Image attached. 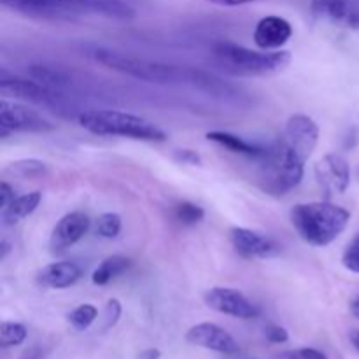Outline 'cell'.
I'll use <instances>...</instances> for the list:
<instances>
[{
	"mask_svg": "<svg viewBox=\"0 0 359 359\" xmlns=\"http://www.w3.org/2000/svg\"><path fill=\"white\" fill-rule=\"evenodd\" d=\"M90 56L100 65L123 74L126 77H133L137 81L154 84H189L193 88L214 95V97H235V88L224 83L214 74L205 70L189 69V67L170 65V63L151 62V60L137 58V56L125 55L107 48L90 49Z\"/></svg>",
	"mask_w": 359,
	"mask_h": 359,
	"instance_id": "1",
	"label": "cell"
},
{
	"mask_svg": "<svg viewBox=\"0 0 359 359\" xmlns=\"http://www.w3.org/2000/svg\"><path fill=\"white\" fill-rule=\"evenodd\" d=\"M307 160V156L279 135L272 146L266 147L265 154L256 160V184L266 195H286L302 182Z\"/></svg>",
	"mask_w": 359,
	"mask_h": 359,
	"instance_id": "2",
	"label": "cell"
},
{
	"mask_svg": "<svg viewBox=\"0 0 359 359\" xmlns=\"http://www.w3.org/2000/svg\"><path fill=\"white\" fill-rule=\"evenodd\" d=\"M2 6L44 20H70L79 14H98L112 20H132L135 9L123 0H0Z\"/></svg>",
	"mask_w": 359,
	"mask_h": 359,
	"instance_id": "3",
	"label": "cell"
},
{
	"mask_svg": "<svg viewBox=\"0 0 359 359\" xmlns=\"http://www.w3.org/2000/svg\"><path fill=\"white\" fill-rule=\"evenodd\" d=\"M290 217L302 241L314 248H326L344 233L349 224L351 214L335 203L309 202L294 205Z\"/></svg>",
	"mask_w": 359,
	"mask_h": 359,
	"instance_id": "4",
	"label": "cell"
},
{
	"mask_svg": "<svg viewBox=\"0 0 359 359\" xmlns=\"http://www.w3.org/2000/svg\"><path fill=\"white\" fill-rule=\"evenodd\" d=\"M79 125L86 132L100 137H125L146 142H165L167 133L142 116L130 112L111 111V109H95L79 114Z\"/></svg>",
	"mask_w": 359,
	"mask_h": 359,
	"instance_id": "5",
	"label": "cell"
},
{
	"mask_svg": "<svg viewBox=\"0 0 359 359\" xmlns=\"http://www.w3.org/2000/svg\"><path fill=\"white\" fill-rule=\"evenodd\" d=\"M212 51L219 65L235 76H272L283 72L291 63L290 51H252L228 41L216 42Z\"/></svg>",
	"mask_w": 359,
	"mask_h": 359,
	"instance_id": "6",
	"label": "cell"
},
{
	"mask_svg": "<svg viewBox=\"0 0 359 359\" xmlns=\"http://www.w3.org/2000/svg\"><path fill=\"white\" fill-rule=\"evenodd\" d=\"M55 128V123L49 121L35 109L9 102L7 98L0 100V135L2 137H7L13 132L48 133Z\"/></svg>",
	"mask_w": 359,
	"mask_h": 359,
	"instance_id": "7",
	"label": "cell"
},
{
	"mask_svg": "<svg viewBox=\"0 0 359 359\" xmlns=\"http://www.w3.org/2000/svg\"><path fill=\"white\" fill-rule=\"evenodd\" d=\"M0 93L6 97L18 98L28 104L41 105L48 109H62L63 97L56 90L37 83L35 79H23V77L9 76L6 70L0 72Z\"/></svg>",
	"mask_w": 359,
	"mask_h": 359,
	"instance_id": "8",
	"label": "cell"
},
{
	"mask_svg": "<svg viewBox=\"0 0 359 359\" xmlns=\"http://www.w3.org/2000/svg\"><path fill=\"white\" fill-rule=\"evenodd\" d=\"M203 302L209 309L219 314L237 319H255L259 316L258 307L249 302L238 290L231 287H210L203 294Z\"/></svg>",
	"mask_w": 359,
	"mask_h": 359,
	"instance_id": "9",
	"label": "cell"
},
{
	"mask_svg": "<svg viewBox=\"0 0 359 359\" xmlns=\"http://www.w3.org/2000/svg\"><path fill=\"white\" fill-rule=\"evenodd\" d=\"M228 235L237 255L244 259H269L279 255L280 251V248L272 238L249 228L235 226Z\"/></svg>",
	"mask_w": 359,
	"mask_h": 359,
	"instance_id": "10",
	"label": "cell"
},
{
	"mask_svg": "<svg viewBox=\"0 0 359 359\" xmlns=\"http://www.w3.org/2000/svg\"><path fill=\"white\" fill-rule=\"evenodd\" d=\"M186 342L219 354L238 353V344L235 342L233 337L214 323H200V325L191 326L186 333Z\"/></svg>",
	"mask_w": 359,
	"mask_h": 359,
	"instance_id": "11",
	"label": "cell"
},
{
	"mask_svg": "<svg viewBox=\"0 0 359 359\" xmlns=\"http://www.w3.org/2000/svg\"><path fill=\"white\" fill-rule=\"evenodd\" d=\"M90 230V217L84 212H69L55 224L49 238V249L53 255L67 251L74 244L81 241Z\"/></svg>",
	"mask_w": 359,
	"mask_h": 359,
	"instance_id": "12",
	"label": "cell"
},
{
	"mask_svg": "<svg viewBox=\"0 0 359 359\" xmlns=\"http://www.w3.org/2000/svg\"><path fill=\"white\" fill-rule=\"evenodd\" d=\"M316 179L326 195L346 193L351 184V168L344 156L337 153L326 154L316 165Z\"/></svg>",
	"mask_w": 359,
	"mask_h": 359,
	"instance_id": "13",
	"label": "cell"
},
{
	"mask_svg": "<svg viewBox=\"0 0 359 359\" xmlns=\"http://www.w3.org/2000/svg\"><path fill=\"white\" fill-rule=\"evenodd\" d=\"M280 137L293 147H297L304 156L311 158L316 146H318L319 126L309 116L294 114L286 121V126H284Z\"/></svg>",
	"mask_w": 359,
	"mask_h": 359,
	"instance_id": "14",
	"label": "cell"
},
{
	"mask_svg": "<svg viewBox=\"0 0 359 359\" xmlns=\"http://www.w3.org/2000/svg\"><path fill=\"white\" fill-rule=\"evenodd\" d=\"M293 35V27L283 16H265L256 23L255 44L263 51H277L283 48Z\"/></svg>",
	"mask_w": 359,
	"mask_h": 359,
	"instance_id": "15",
	"label": "cell"
},
{
	"mask_svg": "<svg viewBox=\"0 0 359 359\" xmlns=\"http://www.w3.org/2000/svg\"><path fill=\"white\" fill-rule=\"evenodd\" d=\"M311 11L319 20L359 28V0H312Z\"/></svg>",
	"mask_w": 359,
	"mask_h": 359,
	"instance_id": "16",
	"label": "cell"
},
{
	"mask_svg": "<svg viewBox=\"0 0 359 359\" xmlns=\"http://www.w3.org/2000/svg\"><path fill=\"white\" fill-rule=\"evenodd\" d=\"M81 279V269L72 262H56L42 266L35 276L39 286L48 290H65Z\"/></svg>",
	"mask_w": 359,
	"mask_h": 359,
	"instance_id": "17",
	"label": "cell"
},
{
	"mask_svg": "<svg viewBox=\"0 0 359 359\" xmlns=\"http://www.w3.org/2000/svg\"><path fill=\"white\" fill-rule=\"evenodd\" d=\"M42 200L41 191H30L25 193V195L16 196L13 202L7 207L2 209V224L4 226H14V224L20 223L21 219L28 217L30 214L35 212V209L39 207Z\"/></svg>",
	"mask_w": 359,
	"mask_h": 359,
	"instance_id": "18",
	"label": "cell"
},
{
	"mask_svg": "<svg viewBox=\"0 0 359 359\" xmlns=\"http://www.w3.org/2000/svg\"><path fill=\"white\" fill-rule=\"evenodd\" d=\"M205 137L207 140H210V142L217 144V146L224 147V149L231 151V153L252 158L255 161L259 160L266 151V147L248 142V140H244L242 137L235 135V133H230V132H209Z\"/></svg>",
	"mask_w": 359,
	"mask_h": 359,
	"instance_id": "19",
	"label": "cell"
},
{
	"mask_svg": "<svg viewBox=\"0 0 359 359\" xmlns=\"http://www.w3.org/2000/svg\"><path fill=\"white\" fill-rule=\"evenodd\" d=\"M130 266H132V262H130L126 256H109V258H105L104 262L93 270V273H91V283H93L95 286H107L111 280H114L116 277L125 273Z\"/></svg>",
	"mask_w": 359,
	"mask_h": 359,
	"instance_id": "20",
	"label": "cell"
},
{
	"mask_svg": "<svg viewBox=\"0 0 359 359\" xmlns=\"http://www.w3.org/2000/svg\"><path fill=\"white\" fill-rule=\"evenodd\" d=\"M7 175H13L18 179H37L44 177L49 172L48 165L41 160H35V158H25V160L13 161L6 167Z\"/></svg>",
	"mask_w": 359,
	"mask_h": 359,
	"instance_id": "21",
	"label": "cell"
},
{
	"mask_svg": "<svg viewBox=\"0 0 359 359\" xmlns=\"http://www.w3.org/2000/svg\"><path fill=\"white\" fill-rule=\"evenodd\" d=\"M28 74H30L32 79L44 84V86L51 88V90H60V88H63L65 84H69V76H67V72L55 69V67L30 65L28 67Z\"/></svg>",
	"mask_w": 359,
	"mask_h": 359,
	"instance_id": "22",
	"label": "cell"
},
{
	"mask_svg": "<svg viewBox=\"0 0 359 359\" xmlns=\"http://www.w3.org/2000/svg\"><path fill=\"white\" fill-rule=\"evenodd\" d=\"M97 316H98V311L95 305L83 304L79 305V307L74 309L67 319H69L70 326H72L74 330H77V332H84V330H88L91 325H93Z\"/></svg>",
	"mask_w": 359,
	"mask_h": 359,
	"instance_id": "23",
	"label": "cell"
},
{
	"mask_svg": "<svg viewBox=\"0 0 359 359\" xmlns=\"http://www.w3.org/2000/svg\"><path fill=\"white\" fill-rule=\"evenodd\" d=\"M25 339H27V328L21 323L4 321L0 325V346L2 347L21 346Z\"/></svg>",
	"mask_w": 359,
	"mask_h": 359,
	"instance_id": "24",
	"label": "cell"
},
{
	"mask_svg": "<svg viewBox=\"0 0 359 359\" xmlns=\"http://www.w3.org/2000/svg\"><path fill=\"white\" fill-rule=\"evenodd\" d=\"M174 216L175 219H177L181 224H184V226H195V224H198L200 221H203V217H205V210H203L200 205H196V203L182 202L175 207Z\"/></svg>",
	"mask_w": 359,
	"mask_h": 359,
	"instance_id": "25",
	"label": "cell"
},
{
	"mask_svg": "<svg viewBox=\"0 0 359 359\" xmlns=\"http://www.w3.org/2000/svg\"><path fill=\"white\" fill-rule=\"evenodd\" d=\"M121 217L114 212L102 214L97 219V235L102 238H116L121 231Z\"/></svg>",
	"mask_w": 359,
	"mask_h": 359,
	"instance_id": "26",
	"label": "cell"
},
{
	"mask_svg": "<svg viewBox=\"0 0 359 359\" xmlns=\"http://www.w3.org/2000/svg\"><path fill=\"white\" fill-rule=\"evenodd\" d=\"M342 265L346 266L349 272L359 273V233L349 242V245H347L346 251H344Z\"/></svg>",
	"mask_w": 359,
	"mask_h": 359,
	"instance_id": "27",
	"label": "cell"
},
{
	"mask_svg": "<svg viewBox=\"0 0 359 359\" xmlns=\"http://www.w3.org/2000/svg\"><path fill=\"white\" fill-rule=\"evenodd\" d=\"M284 359H328V356L312 347H300V349L284 353Z\"/></svg>",
	"mask_w": 359,
	"mask_h": 359,
	"instance_id": "28",
	"label": "cell"
},
{
	"mask_svg": "<svg viewBox=\"0 0 359 359\" xmlns=\"http://www.w3.org/2000/svg\"><path fill=\"white\" fill-rule=\"evenodd\" d=\"M119 318H121V304H119L116 298H112V300H109L107 305H105V325H104V328L105 330L112 328V326L118 323Z\"/></svg>",
	"mask_w": 359,
	"mask_h": 359,
	"instance_id": "29",
	"label": "cell"
},
{
	"mask_svg": "<svg viewBox=\"0 0 359 359\" xmlns=\"http://www.w3.org/2000/svg\"><path fill=\"white\" fill-rule=\"evenodd\" d=\"M265 337L270 344H286L287 340H290V333H287V330L277 325L266 326Z\"/></svg>",
	"mask_w": 359,
	"mask_h": 359,
	"instance_id": "30",
	"label": "cell"
},
{
	"mask_svg": "<svg viewBox=\"0 0 359 359\" xmlns=\"http://www.w3.org/2000/svg\"><path fill=\"white\" fill-rule=\"evenodd\" d=\"M174 158L182 165H200L202 163V158L196 151L191 149H177L174 153Z\"/></svg>",
	"mask_w": 359,
	"mask_h": 359,
	"instance_id": "31",
	"label": "cell"
},
{
	"mask_svg": "<svg viewBox=\"0 0 359 359\" xmlns=\"http://www.w3.org/2000/svg\"><path fill=\"white\" fill-rule=\"evenodd\" d=\"M14 198H16V195H14V189L11 188L6 181L0 182V207L4 209V207L9 205Z\"/></svg>",
	"mask_w": 359,
	"mask_h": 359,
	"instance_id": "32",
	"label": "cell"
},
{
	"mask_svg": "<svg viewBox=\"0 0 359 359\" xmlns=\"http://www.w3.org/2000/svg\"><path fill=\"white\" fill-rule=\"evenodd\" d=\"M205 2L214 4V6H221V7H238V6H245V4L258 2V0H205Z\"/></svg>",
	"mask_w": 359,
	"mask_h": 359,
	"instance_id": "33",
	"label": "cell"
},
{
	"mask_svg": "<svg viewBox=\"0 0 359 359\" xmlns=\"http://www.w3.org/2000/svg\"><path fill=\"white\" fill-rule=\"evenodd\" d=\"M160 356H161V353L158 349H146L140 353L139 359H160Z\"/></svg>",
	"mask_w": 359,
	"mask_h": 359,
	"instance_id": "34",
	"label": "cell"
},
{
	"mask_svg": "<svg viewBox=\"0 0 359 359\" xmlns=\"http://www.w3.org/2000/svg\"><path fill=\"white\" fill-rule=\"evenodd\" d=\"M351 314H353L356 319H359V297H356L353 302H351Z\"/></svg>",
	"mask_w": 359,
	"mask_h": 359,
	"instance_id": "35",
	"label": "cell"
},
{
	"mask_svg": "<svg viewBox=\"0 0 359 359\" xmlns=\"http://www.w3.org/2000/svg\"><path fill=\"white\" fill-rule=\"evenodd\" d=\"M351 344H353L354 349L359 353V330H354V332L351 333Z\"/></svg>",
	"mask_w": 359,
	"mask_h": 359,
	"instance_id": "36",
	"label": "cell"
},
{
	"mask_svg": "<svg viewBox=\"0 0 359 359\" xmlns=\"http://www.w3.org/2000/svg\"><path fill=\"white\" fill-rule=\"evenodd\" d=\"M0 248H2V255H0V259H6V256L9 255V251H11V245L7 244L6 241H2V242H0Z\"/></svg>",
	"mask_w": 359,
	"mask_h": 359,
	"instance_id": "37",
	"label": "cell"
},
{
	"mask_svg": "<svg viewBox=\"0 0 359 359\" xmlns=\"http://www.w3.org/2000/svg\"><path fill=\"white\" fill-rule=\"evenodd\" d=\"M21 359H39V354H34V353H27V356H23Z\"/></svg>",
	"mask_w": 359,
	"mask_h": 359,
	"instance_id": "38",
	"label": "cell"
}]
</instances>
